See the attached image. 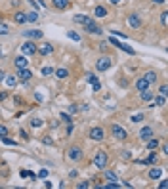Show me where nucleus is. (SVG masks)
<instances>
[{
	"label": "nucleus",
	"mask_w": 168,
	"mask_h": 189,
	"mask_svg": "<svg viewBox=\"0 0 168 189\" xmlns=\"http://www.w3.org/2000/svg\"><path fill=\"white\" fill-rule=\"evenodd\" d=\"M107 160H109L107 153H105V151H98V153H95V157H94V166L98 168V170H105Z\"/></svg>",
	"instance_id": "f257e3e1"
},
{
	"label": "nucleus",
	"mask_w": 168,
	"mask_h": 189,
	"mask_svg": "<svg viewBox=\"0 0 168 189\" xmlns=\"http://www.w3.org/2000/svg\"><path fill=\"white\" fill-rule=\"evenodd\" d=\"M21 54H23V56H35V54H36V44H35L33 40L23 42V44H21Z\"/></svg>",
	"instance_id": "f03ea898"
},
{
	"label": "nucleus",
	"mask_w": 168,
	"mask_h": 189,
	"mask_svg": "<svg viewBox=\"0 0 168 189\" xmlns=\"http://www.w3.org/2000/svg\"><path fill=\"white\" fill-rule=\"evenodd\" d=\"M111 134H113L115 139H126V138H128V132H126L121 124H113V126H111Z\"/></svg>",
	"instance_id": "7ed1b4c3"
},
{
	"label": "nucleus",
	"mask_w": 168,
	"mask_h": 189,
	"mask_svg": "<svg viewBox=\"0 0 168 189\" xmlns=\"http://www.w3.org/2000/svg\"><path fill=\"white\" fill-rule=\"evenodd\" d=\"M111 65H113V63H111V57H109V56H103V57L98 59V63H95V69L103 73V71H109V69H111Z\"/></svg>",
	"instance_id": "20e7f679"
},
{
	"label": "nucleus",
	"mask_w": 168,
	"mask_h": 189,
	"mask_svg": "<svg viewBox=\"0 0 168 189\" xmlns=\"http://www.w3.org/2000/svg\"><path fill=\"white\" fill-rule=\"evenodd\" d=\"M128 25H130L132 29H141L143 21H141L139 14H130V15H128Z\"/></svg>",
	"instance_id": "39448f33"
},
{
	"label": "nucleus",
	"mask_w": 168,
	"mask_h": 189,
	"mask_svg": "<svg viewBox=\"0 0 168 189\" xmlns=\"http://www.w3.org/2000/svg\"><path fill=\"white\" fill-rule=\"evenodd\" d=\"M67 157H69L71 160H73V162H77V160H80V159H82V149H80V147H77V145H73V147L69 149Z\"/></svg>",
	"instance_id": "423d86ee"
},
{
	"label": "nucleus",
	"mask_w": 168,
	"mask_h": 189,
	"mask_svg": "<svg viewBox=\"0 0 168 189\" xmlns=\"http://www.w3.org/2000/svg\"><path fill=\"white\" fill-rule=\"evenodd\" d=\"M84 31H86V33H90V35H101V27H100L94 19H92L90 23H86V25H84Z\"/></svg>",
	"instance_id": "0eeeda50"
},
{
	"label": "nucleus",
	"mask_w": 168,
	"mask_h": 189,
	"mask_svg": "<svg viewBox=\"0 0 168 189\" xmlns=\"http://www.w3.org/2000/svg\"><path fill=\"white\" fill-rule=\"evenodd\" d=\"M103 138H105V132H103V128L95 126V128H92V130H90V139H94V141H101Z\"/></svg>",
	"instance_id": "6e6552de"
},
{
	"label": "nucleus",
	"mask_w": 168,
	"mask_h": 189,
	"mask_svg": "<svg viewBox=\"0 0 168 189\" xmlns=\"http://www.w3.org/2000/svg\"><path fill=\"white\" fill-rule=\"evenodd\" d=\"M153 136H155V132H153L151 126H143V128L139 130V139H141V141H147V139H151Z\"/></svg>",
	"instance_id": "1a4fd4ad"
},
{
	"label": "nucleus",
	"mask_w": 168,
	"mask_h": 189,
	"mask_svg": "<svg viewBox=\"0 0 168 189\" xmlns=\"http://www.w3.org/2000/svg\"><path fill=\"white\" fill-rule=\"evenodd\" d=\"M31 77H33V71L31 69H27V67L17 69V80H29Z\"/></svg>",
	"instance_id": "9d476101"
},
{
	"label": "nucleus",
	"mask_w": 168,
	"mask_h": 189,
	"mask_svg": "<svg viewBox=\"0 0 168 189\" xmlns=\"http://www.w3.org/2000/svg\"><path fill=\"white\" fill-rule=\"evenodd\" d=\"M14 65H15V69H21V67H27L29 65V59H27V56H17L15 59H14Z\"/></svg>",
	"instance_id": "9b49d317"
},
{
	"label": "nucleus",
	"mask_w": 168,
	"mask_h": 189,
	"mask_svg": "<svg viewBox=\"0 0 168 189\" xmlns=\"http://www.w3.org/2000/svg\"><path fill=\"white\" fill-rule=\"evenodd\" d=\"M36 52H38L40 56H50V54L54 52V46H52V44H42L40 48H36Z\"/></svg>",
	"instance_id": "f8f14e48"
},
{
	"label": "nucleus",
	"mask_w": 168,
	"mask_h": 189,
	"mask_svg": "<svg viewBox=\"0 0 168 189\" xmlns=\"http://www.w3.org/2000/svg\"><path fill=\"white\" fill-rule=\"evenodd\" d=\"M25 36H29V38H33V40H38V38L44 36V33L38 31V29H33V31H25Z\"/></svg>",
	"instance_id": "ddd939ff"
},
{
	"label": "nucleus",
	"mask_w": 168,
	"mask_h": 189,
	"mask_svg": "<svg viewBox=\"0 0 168 189\" xmlns=\"http://www.w3.org/2000/svg\"><path fill=\"white\" fill-rule=\"evenodd\" d=\"M117 48H118V50H122V52H126L128 56H136V50H134V48H130V46H128V44H124V42H118V44H117Z\"/></svg>",
	"instance_id": "4468645a"
},
{
	"label": "nucleus",
	"mask_w": 168,
	"mask_h": 189,
	"mask_svg": "<svg viewBox=\"0 0 168 189\" xmlns=\"http://www.w3.org/2000/svg\"><path fill=\"white\" fill-rule=\"evenodd\" d=\"M14 21L17 23V25H23V23H27V14L25 12H17L14 15Z\"/></svg>",
	"instance_id": "2eb2a0df"
},
{
	"label": "nucleus",
	"mask_w": 168,
	"mask_h": 189,
	"mask_svg": "<svg viewBox=\"0 0 168 189\" xmlns=\"http://www.w3.org/2000/svg\"><path fill=\"white\" fill-rule=\"evenodd\" d=\"M52 4L56 10H67L69 8V0H52Z\"/></svg>",
	"instance_id": "dca6fc26"
},
{
	"label": "nucleus",
	"mask_w": 168,
	"mask_h": 189,
	"mask_svg": "<svg viewBox=\"0 0 168 189\" xmlns=\"http://www.w3.org/2000/svg\"><path fill=\"white\" fill-rule=\"evenodd\" d=\"M147 88H149V82H147L145 78H143V77L136 80V90H139V92H143V90H147Z\"/></svg>",
	"instance_id": "f3484780"
},
{
	"label": "nucleus",
	"mask_w": 168,
	"mask_h": 189,
	"mask_svg": "<svg viewBox=\"0 0 168 189\" xmlns=\"http://www.w3.org/2000/svg\"><path fill=\"white\" fill-rule=\"evenodd\" d=\"M73 21H75V23H79V25H82V27H84L86 23H90V21H92V17H88V15H75V17H73Z\"/></svg>",
	"instance_id": "a211bd4d"
},
{
	"label": "nucleus",
	"mask_w": 168,
	"mask_h": 189,
	"mask_svg": "<svg viewBox=\"0 0 168 189\" xmlns=\"http://www.w3.org/2000/svg\"><path fill=\"white\" fill-rule=\"evenodd\" d=\"M151 101H153V105H151V107H164L166 98H164V96H157V98L153 96V100H151Z\"/></svg>",
	"instance_id": "6ab92c4d"
},
{
	"label": "nucleus",
	"mask_w": 168,
	"mask_h": 189,
	"mask_svg": "<svg viewBox=\"0 0 168 189\" xmlns=\"http://www.w3.org/2000/svg\"><path fill=\"white\" fill-rule=\"evenodd\" d=\"M143 78H145L149 84H153V82H157V78H159V75L155 73V71H147V73H145V77H143Z\"/></svg>",
	"instance_id": "aec40b11"
},
{
	"label": "nucleus",
	"mask_w": 168,
	"mask_h": 189,
	"mask_svg": "<svg viewBox=\"0 0 168 189\" xmlns=\"http://www.w3.org/2000/svg\"><path fill=\"white\" fill-rule=\"evenodd\" d=\"M54 73H56L57 78H67V77H69V69H65V67H61V69H54Z\"/></svg>",
	"instance_id": "412c9836"
},
{
	"label": "nucleus",
	"mask_w": 168,
	"mask_h": 189,
	"mask_svg": "<svg viewBox=\"0 0 168 189\" xmlns=\"http://www.w3.org/2000/svg\"><path fill=\"white\" fill-rule=\"evenodd\" d=\"M153 96H155L153 90H143L139 98H141V101H151V100H153Z\"/></svg>",
	"instance_id": "4be33fe9"
},
{
	"label": "nucleus",
	"mask_w": 168,
	"mask_h": 189,
	"mask_svg": "<svg viewBox=\"0 0 168 189\" xmlns=\"http://www.w3.org/2000/svg\"><path fill=\"white\" fill-rule=\"evenodd\" d=\"M145 143H147V149H149V151H155V149L159 147V139L153 136L151 139H147V141H145Z\"/></svg>",
	"instance_id": "5701e85b"
},
{
	"label": "nucleus",
	"mask_w": 168,
	"mask_h": 189,
	"mask_svg": "<svg viewBox=\"0 0 168 189\" xmlns=\"http://www.w3.org/2000/svg\"><path fill=\"white\" fill-rule=\"evenodd\" d=\"M103 176H105V180H107V181H121V180H118V176H117L113 170H105V172H103Z\"/></svg>",
	"instance_id": "b1692460"
},
{
	"label": "nucleus",
	"mask_w": 168,
	"mask_h": 189,
	"mask_svg": "<svg viewBox=\"0 0 168 189\" xmlns=\"http://www.w3.org/2000/svg\"><path fill=\"white\" fill-rule=\"evenodd\" d=\"M4 82H6V86H10V88H14V86L17 84V77H15V75H6V78H4Z\"/></svg>",
	"instance_id": "393cba45"
},
{
	"label": "nucleus",
	"mask_w": 168,
	"mask_h": 189,
	"mask_svg": "<svg viewBox=\"0 0 168 189\" xmlns=\"http://www.w3.org/2000/svg\"><path fill=\"white\" fill-rule=\"evenodd\" d=\"M94 15H95V17H105V15H107V10H105L103 6H95V8H94Z\"/></svg>",
	"instance_id": "a878e982"
},
{
	"label": "nucleus",
	"mask_w": 168,
	"mask_h": 189,
	"mask_svg": "<svg viewBox=\"0 0 168 189\" xmlns=\"http://www.w3.org/2000/svg\"><path fill=\"white\" fill-rule=\"evenodd\" d=\"M160 176H162V170H160V168H151V170H149V178H151V180H159Z\"/></svg>",
	"instance_id": "bb28decb"
},
{
	"label": "nucleus",
	"mask_w": 168,
	"mask_h": 189,
	"mask_svg": "<svg viewBox=\"0 0 168 189\" xmlns=\"http://www.w3.org/2000/svg\"><path fill=\"white\" fill-rule=\"evenodd\" d=\"M40 73H42V77H52V75H54V67H50V65H48V67H42Z\"/></svg>",
	"instance_id": "cd10ccee"
},
{
	"label": "nucleus",
	"mask_w": 168,
	"mask_h": 189,
	"mask_svg": "<svg viewBox=\"0 0 168 189\" xmlns=\"http://www.w3.org/2000/svg\"><path fill=\"white\" fill-rule=\"evenodd\" d=\"M27 21H31V23L38 21V14H36V10H33V12H29V14H27Z\"/></svg>",
	"instance_id": "c85d7f7f"
},
{
	"label": "nucleus",
	"mask_w": 168,
	"mask_h": 189,
	"mask_svg": "<svg viewBox=\"0 0 168 189\" xmlns=\"http://www.w3.org/2000/svg\"><path fill=\"white\" fill-rule=\"evenodd\" d=\"M145 160H147V164H157V153H155V151H151V153H149V157H147Z\"/></svg>",
	"instance_id": "c756f323"
},
{
	"label": "nucleus",
	"mask_w": 168,
	"mask_h": 189,
	"mask_svg": "<svg viewBox=\"0 0 168 189\" xmlns=\"http://www.w3.org/2000/svg\"><path fill=\"white\" fill-rule=\"evenodd\" d=\"M67 36H69L71 40H75V42H80V35H79V33H75V31H69V33H67Z\"/></svg>",
	"instance_id": "7c9ffc66"
},
{
	"label": "nucleus",
	"mask_w": 168,
	"mask_h": 189,
	"mask_svg": "<svg viewBox=\"0 0 168 189\" xmlns=\"http://www.w3.org/2000/svg\"><path fill=\"white\" fill-rule=\"evenodd\" d=\"M2 139V143H6V145H17V141L15 139H10L8 136H4V138H0Z\"/></svg>",
	"instance_id": "2f4dec72"
},
{
	"label": "nucleus",
	"mask_w": 168,
	"mask_h": 189,
	"mask_svg": "<svg viewBox=\"0 0 168 189\" xmlns=\"http://www.w3.org/2000/svg\"><path fill=\"white\" fill-rule=\"evenodd\" d=\"M8 33H10V27L6 23H0V35H8Z\"/></svg>",
	"instance_id": "473e14b6"
},
{
	"label": "nucleus",
	"mask_w": 168,
	"mask_h": 189,
	"mask_svg": "<svg viewBox=\"0 0 168 189\" xmlns=\"http://www.w3.org/2000/svg\"><path fill=\"white\" fill-rule=\"evenodd\" d=\"M42 124H44L42 119H33V121H31V126H35V128H40Z\"/></svg>",
	"instance_id": "72a5a7b5"
},
{
	"label": "nucleus",
	"mask_w": 168,
	"mask_h": 189,
	"mask_svg": "<svg viewBox=\"0 0 168 189\" xmlns=\"http://www.w3.org/2000/svg\"><path fill=\"white\" fill-rule=\"evenodd\" d=\"M86 80H88L90 84H94V82H98V77L92 75V73H88V75H86Z\"/></svg>",
	"instance_id": "f704fd0d"
},
{
	"label": "nucleus",
	"mask_w": 168,
	"mask_h": 189,
	"mask_svg": "<svg viewBox=\"0 0 168 189\" xmlns=\"http://www.w3.org/2000/svg\"><path fill=\"white\" fill-rule=\"evenodd\" d=\"M160 23L166 27V23H168V12H162V14H160Z\"/></svg>",
	"instance_id": "c9c22d12"
},
{
	"label": "nucleus",
	"mask_w": 168,
	"mask_h": 189,
	"mask_svg": "<svg viewBox=\"0 0 168 189\" xmlns=\"http://www.w3.org/2000/svg\"><path fill=\"white\" fill-rule=\"evenodd\" d=\"M132 122H139V121H143V115L139 113V115H132V119H130Z\"/></svg>",
	"instance_id": "e433bc0d"
},
{
	"label": "nucleus",
	"mask_w": 168,
	"mask_h": 189,
	"mask_svg": "<svg viewBox=\"0 0 168 189\" xmlns=\"http://www.w3.org/2000/svg\"><path fill=\"white\" fill-rule=\"evenodd\" d=\"M61 121H63V122H69V124L73 122V121H71V116H69L67 113H61Z\"/></svg>",
	"instance_id": "4c0bfd02"
},
{
	"label": "nucleus",
	"mask_w": 168,
	"mask_h": 189,
	"mask_svg": "<svg viewBox=\"0 0 168 189\" xmlns=\"http://www.w3.org/2000/svg\"><path fill=\"white\" fill-rule=\"evenodd\" d=\"M77 187H79V189H88V187H90V183H88V181H79V183H77Z\"/></svg>",
	"instance_id": "58836bf2"
},
{
	"label": "nucleus",
	"mask_w": 168,
	"mask_h": 189,
	"mask_svg": "<svg viewBox=\"0 0 168 189\" xmlns=\"http://www.w3.org/2000/svg\"><path fill=\"white\" fill-rule=\"evenodd\" d=\"M4 136H8V128L0 124V138H4Z\"/></svg>",
	"instance_id": "ea45409f"
},
{
	"label": "nucleus",
	"mask_w": 168,
	"mask_h": 189,
	"mask_svg": "<svg viewBox=\"0 0 168 189\" xmlns=\"http://www.w3.org/2000/svg\"><path fill=\"white\" fill-rule=\"evenodd\" d=\"M113 35H115V36H118V38H122V40H126V38H128L124 33H118V31H113Z\"/></svg>",
	"instance_id": "a19ab883"
},
{
	"label": "nucleus",
	"mask_w": 168,
	"mask_h": 189,
	"mask_svg": "<svg viewBox=\"0 0 168 189\" xmlns=\"http://www.w3.org/2000/svg\"><path fill=\"white\" fill-rule=\"evenodd\" d=\"M92 88H94V92H100V90H101V84H100V80H98V82H94V84H92Z\"/></svg>",
	"instance_id": "79ce46f5"
},
{
	"label": "nucleus",
	"mask_w": 168,
	"mask_h": 189,
	"mask_svg": "<svg viewBox=\"0 0 168 189\" xmlns=\"http://www.w3.org/2000/svg\"><path fill=\"white\" fill-rule=\"evenodd\" d=\"M159 92H160V96H166V92H168V86H160V88H159Z\"/></svg>",
	"instance_id": "37998d69"
},
{
	"label": "nucleus",
	"mask_w": 168,
	"mask_h": 189,
	"mask_svg": "<svg viewBox=\"0 0 168 189\" xmlns=\"http://www.w3.org/2000/svg\"><path fill=\"white\" fill-rule=\"evenodd\" d=\"M46 176H48V170H46V168H42V170L38 172V178H46Z\"/></svg>",
	"instance_id": "c03bdc74"
},
{
	"label": "nucleus",
	"mask_w": 168,
	"mask_h": 189,
	"mask_svg": "<svg viewBox=\"0 0 168 189\" xmlns=\"http://www.w3.org/2000/svg\"><path fill=\"white\" fill-rule=\"evenodd\" d=\"M159 187H160V189H166V187H168V180H162V181L159 183Z\"/></svg>",
	"instance_id": "a18cd8bd"
},
{
	"label": "nucleus",
	"mask_w": 168,
	"mask_h": 189,
	"mask_svg": "<svg viewBox=\"0 0 168 189\" xmlns=\"http://www.w3.org/2000/svg\"><path fill=\"white\" fill-rule=\"evenodd\" d=\"M77 111H79V107H77V105H71V107H69V113H71V115H75Z\"/></svg>",
	"instance_id": "49530a36"
},
{
	"label": "nucleus",
	"mask_w": 168,
	"mask_h": 189,
	"mask_svg": "<svg viewBox=\"0 0 168 189\" xmlns=\"http://www.w3.org/2000/svg\"><path fill=\"white\" fill-rule=\"evenodd\" d=\"M8 98V92H0V101H4Z\"/></svg>",
	"instance_id": "de8ad7c7"
},
{
	"label": "nucleus",
	"mask_w": 168,
	"mask_h": 189,
	"mask_svg": "<svg viewBox=\"0 0 168 189\" xmlns=\"http://www.w3.org/2000/svg\"><path fill=\"white\" fill-rule=\"evenodd\" d=\"M19 134H21V138H23V139H29V136H27V132H25V130H19Z\"/></svg>",
	"instance_id": "09e8293b"
},
{
	"label": "nucleus",
	"mask_w": 168,
	"mask_h": 189,
	"mask_svg": "<svg viewBox=\"0 0 168 189\" xmlns=\"http://www.w3.org/2000/svg\"><path fill=\"white\" fill-rule=\"evenodd\" d=\"M4 78H6V71H0V82H4Z\"/></svg>",
	"instance_id": "8fccbe9b"
},
{
	"label": "nucleus",
	"mask_w": 168,
	"mask_h": 189,
	"mask_svg": "<svg viewBox=\"0 0 168 189\" xmlns=\"http://www.w3.org/2000/svg\"><path fill=\"white\" fill-rule=\"evenodd\" d=\"M132 155H130V151H122V159H130Z\"/></svg>",
	"instance_id": "3c124183"
},
{
	"label": "nucleus",
	"mask_w": 168,
	"mask_h": 189,
	"mask_svg": "<svg viewBox=\"0 0 168 189\" xmlns=\"http://www.w3.org/2000/svg\"><path fill=\"white\" fill-rule=\"evenodd\" d=\"M35 98H36V101H42V100H44V98H42V94H38V92L35 94Z\"/></svg>",
	"instance_id": "603ef678"
},
{
	"label": "nucleus",
	"mask_w": 168,
	"mask_h": 189,
	"mask_svg": "<svg viewBox=\"0 0 168 189\" xmlns=\"http://www.w3.org/2000/svg\"><path fill=\"white\" fill-rule=\"evenodd\" d=\"M29 4L33 6V10H36V2H35V0H29Z\"/></svg>",
	"instance_id": "864d4df0"
},
{
	"label": "nucleus",
	"mask_w": 168,
	"mask_h": 189,
	"mask_svg": "<svg viewBox=\"0 0 168 189\" xmlns=\"http://www.w3.org/2000/svg\"><path fill=\"white\" fill-rule=\"evenodd\" d=\"M118 2H121V0H111V4H118Z\"/></svg>",
	"instance_id": "5fc2aeb1"
}]
</instances>
